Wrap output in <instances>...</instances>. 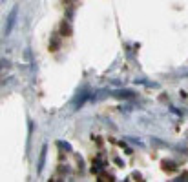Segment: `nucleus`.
Wrapping results in <instances>:
<instances>
[{
    "instance_id": "f257e3e1",
    "label": "nucleus",
    "mask_w": 188,
    "mask_h": 182,
    "mask_svg": "<svg viewBox=\"0 0 188 182\" xmlns=\"http://www.w3.org/2000/svg\"><path fill=\"white\" fill-rule=\"evenodd\" d=\"M16 7L9 13V16H7V20H5V29H4V35H9L11 33V29H13V26H15V20H16Z\"/></svg>"
},
{
    "instance_id": "f03ea898",
    "label": "nucleus",
    "mask_w": 188,
    "mask_h": 182,
    "mask_svg": "<svg viewBox=\"0 0 188 182\" xmlns=\"http://www.w3.org/2000/svg\"><path fill=\"white\" fill-rule=\"evenodd\" d=\"M46 151H48V148L44 146V148H42V151H40V157H38V166H37V173H42V170H44V162H46Z\"/></svg>"
},
{
    "instance_id": "7ed1b4c3",
    "label": "nucleus",
    "mask_w": 188,
    "mask_h": 182,
    "mask_svg": "<svg viewBox=\"0 0 188 182\" xmlns=\"http://www.w3.org/2000/svg\"><path fill=\"white\" fill-rule=\"evenodd\" d=\"M113 95H115V97H130V98H133V97H135V93H133V91H115Z\"/></svg>"
},
{
    "instance_id": "20e7f679",
    "label": "nucleus",
    "mask_w": 188,
    "mask_h": 182,
    "mask_svg": "<svg viewBox=\"0 0 188 182\" xmlns=\"http://www.w3.org/2000/svg\"><path fill=\"white\" fill-rule=\"evenodd\" d=\"M60 33H62V35H69V33H71V29L68 27V24H62V27H60Z\"/></svg>"
},
{
    "instance_id": "39448f33",
    "label": "nucleus",
    "mask_w": 188,
    "mask_h": 182,
    "mask_svg": "<svg viewBox=\"0 0 188 182\" xmlns=\"http://www.w3.org/2000/svg\"><path fill=\"white\" fill-rule=\"evenodd\" d=\"M60 146H62L66 151H71V146H69V144H66V142H60Z\"/></svg>"
}]
</instances>
